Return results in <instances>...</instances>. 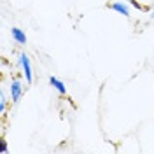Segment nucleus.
I'll return each mask as SVG.
<instances>
[{
    "label": "nucleus",
    "mask_w": 154,
    "mask_h": 154,
    "mask_svg": "<svg viewBox=\"0 0 154 154\" xmlns=\"http://www.w3.org/2000/svg\"><path fill=\"white\" fill-rule=\"evenodd\" d=\"M16 67L21 68L23 77L26 79V84H32V82H33V70H32V61H30V56L25 53V51H21V53L18 54Z\"/></svg>",
    "instance_id": "f257e3e1"
},
{
    "label": "nucleus",
    "mask_w": 154,
    "mask_h": 154,
    "mask_svg": "<svg viewBox=\"0 0 154 154\" xmlns=\"http://www.w3.org/2000/svg\"><path fill=\"white\" fill-rule=\"evenodd\" d=\"M11 37H12V40H14L16 44H19V46H25V44H26V33L21 28H18V26H12V28H11Z\"/></svg>",
    "instance_id": "20e7f679"
},
{
    "label": "nucleus",
    "mask_w": 154,
    "mask_h": 154,
    "mask_svg": "<svg viewBox=\"0 0 154 154\" xmlns=\"http://www.w3.org/2000/svg\"><path fill=\"white\" fill-rule=\"evenodd\" d=\"M49 84L54 88L60 95H67V86H65V82H63V81H60L58 77L51 75V77H49Z\"/></svg>",
    "instance_id": "39448f33"
},
{
    "label": "nucleus",
    "mask_w": 154,
    "mask_h": 154,
    "mask_svg": "<svg viewBox=\"0 0 154 154\" xmlns=\"http://www.w3.org/2000/svg\"><path fill=\"white\" fill-rule=\"evenodd\" d=\"M107 7L110 11H116V12H119L121 16H125V18H130L131 16V11H130V4L125 2V0H119V2H112V4H107Z\"/></svg>",
    "instance_id": "7ed1b4c3"
},
{
    "label": "nucleus",
    "mask_w": 154,
    "mask_h": 154,
    "mask_svg": "<svg viewBox=\"0 0 154 154\" xmlns=\"http://www.w3.org/2000/svg\"><path fill=\"white\" fill-rule=\"evenodd\" d=\"M125 2H128V4H130V5H131V7H135V9L137 11H149V7H147V5H142V4H138V2H137V0H125Z\"/></svg>",
    "instance_id": "423d86ee"
},
{
    "label": "nucleus",
    "mask_w": 154,
    "mask_h": 154,
    "mask_svg": "<svg viewBox=\"0 0 154 154\" xmlns=\"http://www.w3.org/2000/svg\"><path fill=\"white\" fill-rule=\"evenodd\" d=\"M25 93V86L21 82L19 77H12L11 79V84H9V95H11V102L12 103H18L21 100V96Z\"/></svg>",
    "instance_id": "f03ea898"
},
{
    "label": "nucleus",
    "mask_w": 154,
    "mask_h": 154,
    "mask_svg": "<svg viewBox=\"0 0 154 154\" xmlns=\"http://www.w3.org/2000/svg\"><path fill=\"white\" fill-rule=\"evenodd\" d=\"M9 151V145H7V140L5 138H2L0 140V154H5Z\"/></svg>",
    "instance_id": "0eeeda50"
}]
</instances>
